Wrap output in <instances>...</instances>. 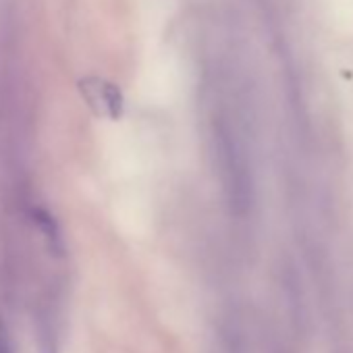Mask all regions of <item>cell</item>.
Returning a JSON list of instances; mask_svg holds the SVG:
<instances>
[{"instance_id":"cell-3","label":"cell","mask_w":353,"mask_h":353,"mask_svg":"<svg viewBox=\"0 0 353 353\" xmlns=\"http://www.w3.org/2000/svg\"><path fill=\"white\" fill-rule=\"evenodd\" d=\"M0 353H15L13 341H11V334H9L5 322H0Z\"/></svg>"},{"instance_id":"cell-2","label":"cell","mask_w":353,"mask_h":353,"mask_svg":"<svg viewBox=\"0 0 353 353\" xmlns=\"http://www.w3.org/2000/svg\"><path fill=\"white\" fill-rule=\"evenodd\" d=\"M32 216H34V223L44 233V237L48 239L50 248L54 252H63V235H61V229H59V223L54 221V216L44 208H34Z\"/></svg>"},{"instance_id":"cell-1","label":"cell","mask_w":353,"mask_h":353,"mask_svg":"<svg viewBox=\"0 0 353 353\" xmlns=\"http://www.w3.org/2000/svg\"><path fill=\"white\" fill-rule=\"evenodd\" d=\"M85 98L90 100V104L94 106L98 114H104L110 119H117L121 114V106H123L121 94L110 83L96 81L94 85H85Z\"/></svg>"}]
</instances>
